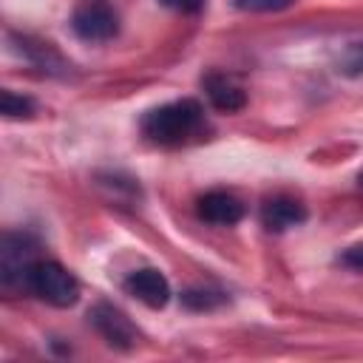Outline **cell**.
<instances>
[{
	"label": "cell",
	"instance_id": "obj_11",
	"mask_svg": "<svg viewBox=\"0 0 363 363\" xmlns=\"http://www.w3.org/2000/svg\"><path fill=\"white\" fill-rule=\"evenodd\" d=\"M0 111L9 119H20V116H31L34 113V99L14 94V91H3L0 94Z\"/></svg>",
	"mask_w": 363,
	"mask_h": 363
},
{
	"label": "cell",
	"instance_id": "obj_15",
	"mask_svg": "<svg viewBox=\"0 0 363 363\" xmlns=\"http://www.w3.org/2000/svg\"><path fill=\"white\" fill-rule=\"evenodd\" d=\"M340 264H346L349 269L363 272V241H360V244H354V247H349V250L340 255Z\"/></svg>",
	"mask_w": 363,
	"mask_h": 363
},
{
	"label": "cell",
	"instance_id": "obj_7",
	"mask_svg": "<svg viewBox=\"0 0 363 363\" xmlns=\"http://www.w3.org/2000/svg\"><path fill=\"white\" fill-rule=\"evenodd\" d=\"M196 210L210 224H235L244 218V204L227 190H210L196 201Z\"/></svg>",
	"mask_w": 363,
	"mask_h": 363
},
{
	"label": "cell",
	"instance_id": "obj_12",
	"mask_svg": "<svg viewBox=\"0 0 363 363\" xmlns=\"http://www.w3.org/2000/svg\"><path fill=\"white\" fill-rule=\"evenodd\" d=\"M224 301L221 292H213V289H187L182 295V303L190 306V309H213Z\"/></svg>",
	"mask_w": 363,
	"mask_h": 363
},
{
	"label": "cell",
	"instance_id": "obj_3",
	"mask_svg": "<svg viewBox=\"0 0 363 363\" xmlns=\"http://www.w3.org/2000/svg\"><path fill=\"white\" fill-rule=\"evenodd\" d=\"M37 261V241L26 233H3L0 241V284L3 289H26V275Z\"/></svg>",
	"mask_w": 363,
	"mask_h": 363
},
{
	"label": "cell",
	"instance_id": "obj_2",
	"mask_svg": "<svg viewBox=\"0 0 363 363\" xmlns=\"http://www.w3.org/2000/svg\"><path fill=\"white\" fill-rule=\"evenodd\" d=\"M26 289L51 306H74L79 301V281L57 261L37 258L26 275Z\"/></svg>",
	"mask_w": 363,
	"mask_h": 363
},
{
	"label": "cell",
	"instance_id": "obj_1",
	"mask_svg": "<svg viewBox=\"0 0 363 363\" xmlns=\"http://www.w3.org/2000/svg\"><path fill=\"white\" fill-rule=\"evenodd\" d=\"M204 125V108L196 99H176L159 105L142 116V133L153 145H184L190 142Z\"/></svg>",
	"mask_w": 363,
	"mask_h": 363
},
{
	"label": "cell",
	"instance_id": "obj_13",
	"mask_svg": "<svg viewBox=\"0 0 363 363\" xmlns=\"http://www.w3.org/2000/svg\"><path fill=\"white\" fill-rule=\"evenodd\" d=\"M340 71H343V74H349V77L363 74V43L349 45V51H346V54H343V60H340Z\"/></svg>",
	"mask_w": 363,
	"mask_h": 363
},
{
	"label": "cell",
	"instance_id": "obj_4",
	"mask_svg": "<svg viewBox=\"0 0 363 363\" xmlns=\"http://www.w3.org/2000/svg\"><path fill=\"white\" fill-rule=\"evenodd\" d=\"M71 28H74V34L79 40L102 43V40L116 37L119 17H116V11L105 0H85V3L77 6L74 17H71Z\"/></svg>",
	"mask_w": 363,
	"mask_h": 363
},
{
	"label": "cell",
	"instance_id": "obj_8",
	"mask_svg": "<svg viewBox=\"0 0 363 363\" xmlns=\"http://www.w3.org/2000/svg\"><path fill=\"white\" fill-rule=\"evenodd\" d=\"M303 218H306V210H303V204H301L298 199H292V196H272V199H267L264 207H261V221H264V227L272 230V233L289 230V227L301 224Z\"/></svg>",
	"mask_w": 363,
	"mask_h": 363
},
{
	"label": "cell",
	"instance_id": "obj_10",
	"mask_svg": "<svg viewBox=\"0 0 363 363\" xmlns=\"http://www.w3.org/2000/svg\"><path fill=\"white\" fill-rule=\"evenodd\" d=\"M37 68L48 71V74H65L68 71V62L57 54V48L51 43H43V40H31V37H20V45H17Z\"/></svg>",
	"mask_w": 363,
	"mask_h": 363
},
{
	"label": "cell",
	"instance_id": "obj_16",
	"mask_svg": "<svg viewBox=\"0 0 363 363\" xmlns=\"http://www.w3.org/2000/svg\"><path fill=\"white\" fill-rule=\"evenodd\" d=\"M159 3L167 6V9L184 11V14H193V11H199V9L204 6V0H159Z\"/></svg>",
	"mask_w": 363,
	"mask_h": 363
},
{
	"label": "cell",
	"instance_id": "obj_9",
	"mask_svg": "<svg viewBox=\"0 0 363 363\" xmlns=\"http://www.w3.org/2000/svg\"><path fill=\"white\" fill-rule=\"evenodd\" d=\"M201 85H204V91H207L213 108H218V111H224V113L241 111V108L247 105L244 88L235 85V82H233L230 77H224V74H207V77L201 79Z\"/></svg>",
	"mask_w": 363,
	"mask_h": 363
},
{
	"label": "cell",
	"instance_id": "obj_14",
	"mask_svg": "<svg viewBox=\"0 0 363 363\" xmlns=\"http://www.w3.org/2000/svg\"><path fill=\"white\" fill-rule=\"evenodd\" d=\"M241 11H278L286 9L292 0H233Z\"/></svg>",
	"mask_w": 363,
	"mask_h": 363
},
{
	"label": "cell",
	"instance_id": "obj_17",
	"mask_svg": "<svg viewBox=\"0 0 363 363\" xmlns=\"http://www.w3.org/2000/svg\"><path fill=\"white\" fill-rule=\"evenodd\" d=\"M360 187H363V173H360Z\"/></svg>",
	"mask_w": 363,
	"mask_h": 363
},
{
	"label": "cell",
	"instance_id": "obj_5",
	"mask_svg": "<svg viewBox=\"0 0 363 363\" xmlns=\"http://www.w3.org/2000/svg\"><path fill=\"white\" fill-rule=\"evenodd\" d=\"M88 318H91L94 329H96L111 346H116V349H130V346L136 343V329H133V323H130L116 306H111V303H96V306L88 312Z\"/></svg>",
	"mask_w": 363,
	"mask_h": 363
},
{
	"label": "cell",
	"instance_id": "obj_6",
	"mask_svg": "<svg viewBox=\"0 0 363 363\" xmlns=\"http://www.w3.org/2000/svg\"><path fill=\"white\" fill-rule=\"evenodd\" d=\"M125 289L128 295H133L136 301H142L145 306L150 309H162L167 301H170V284L167 278L153 269V267H145V269H133L128 278H125Z\"/></svg>",
	"mask_w": 363,
	"mask_h": 363
}]
</instances>
